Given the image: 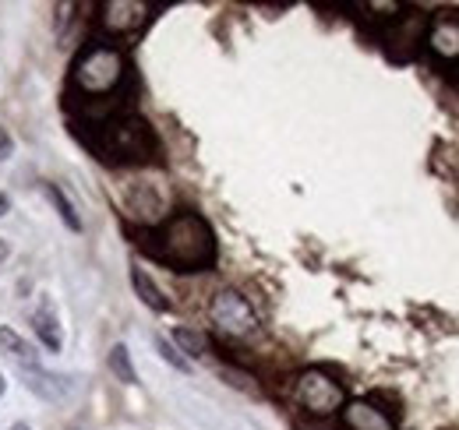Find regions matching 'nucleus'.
<instances>
[{"label": "nucleus", "instance_id": "nucleus-8", "mask_svg": "<svg viewBox=\"0 0 459 430\" xmlns=\"http://www.w3.org/2000/svg\"><path fill=\"white\" fill-rule=\"evenodd\" d=\"M424 47L446 64H459V14L442 11L435 18H428V36Z\"/></svg>", "mask_w": 459, "mask_h": 430}, {"label": "nucleus", "instance_id": "nucleus-1", "mask_svg": "<svg viewBox=\"0 0 459 430\" xmlns=\"http://www.w3.org/2000/svg\"><path fill=\"white\" fill-rule=\"evenodd\" d=\"M142 247L170 271H209L216 265V233L198 212H173Z\"/></svg>", "mask_w": 459, "mask_h": 430}, {"label": "nucleus", "instance_id": "nucleus-2", "mask_svg": "<svg viewBox=\"0 0 459 430\" xmlns=\"http://www.w3.org/2000/svg\"><path fill=\"white\" fill-rule=\"evenodd\" d=\"M96 156L110 166H145L160 156V138L138 113L120 109L96 124Z\"/></svg>", "mask_w": 459, "mask_h": 430}, {"label": "nucleus", "instance_id": "nucleus-7", "mask_svg": "<svg viewBox=\"0 0 459 430\" xmlns=\"http://www.w3.org/2000/svg\"><path fill=\"white\" fill-rule=\"evenodd\" d=\"M149 4L142 0H107L100 4V29L107 36H131L149 22Z\"/></svg>", "mask_w": 459, "mask_h": 430}, {"label": "nucleus", "instance_id": "nucleus-12", "mask_svg": "<svg viewBox=\"0 0 459 430\" xmlns=\"http://www.w3.org/2000/svg\"><path fill=\"white\" fill-rule=\"evenodd\" d=\"M0 353H7L14 364H18V371H32V367H43L39 364V353H36V346L29 342V339H22L11 324H4L0 328Z\"/></svg>", "mask_w": 459, "mask_h": 430}, {"label": "nucleus", "instance_id": "nucleus-19", "mask_svg": "<svg viewBox=\"0 0 459 430\" xmlns=\"http://www.w3.org/2000/svg\"><path fill=\"white\" fill-rule=\"evenodd\" d=\"M11 149H14V142H11V134H7L4 127H0V162L11 156Z\"/></svg>", "mask_w": 459, "mask_h": 430}, {"label": "nucleus", "instance_id": "nucleus-3", "mask_svg": "<svg viewBox=\"0 0 459 430\" xmlns=\"http://www.w3.org/2000/svg\"><path fill=\"white\" fill-rule=\"evenodd\" d=\"M124 74H127V60H124V54L117 47H110V43H89L78 54L74 67H71V85L85 99L100 103V99H110L120 89Z\"/></svg>", "mask_w": 459, "mask_h": 430}, {"label": "nucleus", "instance_id": "nucleus-15", "mask_svg": "<svg viewBox=\"0 0 459 430\" xmlns=\"http://www.w3.org/2000/svg\"><path fill=\"white\" fill-rule=\"evenodd\" d=\"M110 371L120 384H138V371H134V364H131V349L124 346V342H117L114 349H110Z\"/></svg>", "mask_w": 459, "mask_h": 430}, {"label": "nucleus", "instance_id": "nucleus-16", "mask_svg": "<svg viewBox=\"0 0 459 430\" xmlns=\"http://www.w3.org/2000/svg\"><path fill=\"white\" fill-rule=\"evenodd\" d=\"M43 191H47V198L54 202V209H57L60 222H64L71 233H78V229H82V219H78V212H74V205L67 202V194L60 191L57 184H43Z\"/></svg>", "mask_w": 459, "mask_h": 430}, {"label": "nucleus", "instance_id": "nucleus-18", "mask_svg": "<svg viewBox=\"0 0 459 430\" xmlns=\"http://www.w3.org/2000/svg\"><path fill=\"white\" fill-rule=\"evenodd\" d=\"M223 377H227L233 388H240V391H255V384H251V377H247V374H237V371L223 367Z\"/></svg>", "mask_w": 459, "mask_h": 430}, {"label": "nucleus", "instance_id": "nucleus-11", "mask_svg": "<svg viewBox=\"0 0 459 430\" xmlns=\"http://www.w3.org/2000/svg\"><path fill=\"white\" fill-rule=\"evenodd\" d=\"M29 322H32V331L39 335L43 349L60 353V346H64V328H60L57 307H54V300H50V297H39V304H36V307H32V314H29Z\"/></svg>", "mask_w": 459, "mask_h": 430}, {"label": "nucleus", "instance_id": "nucleus-23", "mask_svg": "<svg viewBox=\"0 0 459 430\" xmlns=\"http://www.w3.org/2000/svg\"><path fill=\"white\" fill-rule=\"evenodd\" d=\"M14 430H29V427H14Z\"/></svg>", "mask_w": 459, "mask_h": 430}, {"label": "nucleus", "instance_id": "nucleus-20", "mask_svg": "<svg viewBox=\"0 0 459 430\" xmlns=\"http://www.w3.org/2000/svg\"><path fill=\"white\" fill-rule=\"evenodd\" d=\"M7 258H11V247H7V240H4V236H0V265H4V262H7Z\"/></svg>", "mask_w": 459, "mask_h": 430}, {"label": "nucleus", "instance_id": "nucleus-9", "mask_svg": "<svg viewBox=\"0 0 459 430\" xmlns=\"http://www.w3.org/2000/svg\"><path fill=\"white\" fill-rule=\"evenodd\" d=\"M340 420H343L346 430H396V420H393L385 409H378L371 399H353V402H346Z\"/></svg>", "mask_w": 459, "mask_h": 430}, {"label": "nucleus", "instance_id": "nucleus-5", "mask_svg": "<svg viewBox=\"0 0 459 430\" xmlns=\"http://www.w3.org/2000/svg\"><path fill=\"white\" fill-rule=\"evenodd\" d=\"M209 318L216 324V331L227 335V339H247V335L258 331V314H255V307H251L247 297L237 293V289H220V293L212 297Z\"/></svg>", "mask_w": 459, "mask_h": 430}, {"label": "nucleus", "instance_id": "nucleus-22", "mask_svg": "<svg viewBox=\"0 0 459 430\" xmlns=\"http://www.w3.org/2000/svg\"><path fill=\"white\" fill-rule=\"evenodd\" d=\"M4 388H7V381H4V374H0V395H4Z\"/></svg>", "mask_w": 459, "mask_h": 430}, {"label": "nucleus", "instance_id": "nucleus-10", "mask_svg": "<svg viewBox=\"0 0 459 430\" xmlns=\"http://www.w3.org/2000/svg\"><path fill=\"white\" fill-rule=\"evenodd\" d=\"M22 381H25V388H29L36 399H43V402H50V406H64V402L71 399V377H64V374L32 367V371H22Z\"/></svg>", "mask_w": 459, "mask_h": 430}, {"label": "nucleus", "instance_id": "nucleus-17", "mask_svg": "<svg viewBox=\"0 0 459 430\" xmlns=\"http://www.w3.org/2000/svg\"><path fill=\"white\" fill-rule=\"evenodd\" d=\"M152 346H156V353H160V360H163V364H170L173 371H180V374H187V371H191V360H187V357H184V353H180V349L173 346L170 339H163V335H156V339H152Z\"/></svg>", "mask_w": 459, "mask_h": 430}, {"label": "nucleus", "instance_id": "nucleus-14", "mask_svg": "<svg viewBox=\"0 0 459 430\" xmlns=\"http://www.w3.org/2000/svg\"><path fill=\"white\" fill-rule=\"evenodd\" d=\"M173 346L191 360V357H205L209 353V339L202 335V331H195V328H173Z\"/></svg>", "mask_w": 459, "mask_h": 430}, {"label": "nucleus", "instance_id": "nucleus-6", "mask_svg": "<svg viewBox=\"0 0 459 430\" xmlns=\"http://www.w3.org/2000/svg\"><path fill=\"white\" fill-rule=\"evenodd\" d=\"M424 36H428V18L420 11H410L403 7L400 18H393L382 32V43H385V54L396 64H410L413 56L420 54L424 47Z\"/></svg>", "mask_w": 459, "mask_h": 430}, {"label": "nucleus", "instance_id": "nucleus-4", "mask_svg": "<svg viewBox=\"0 0 459 430\" xmlns=\"http://www.w3.org/2000/svg\"><path fill=\"white\" fill-rule=\"evenodd\" d=\"M293 402L307 413V417H318V420H329V417H340L346 399L343 381L322 371V367H307L293 377Z\"/></svg>", "mask_w": 459, "mask_h": 430}, {"label": "nucleus", "instance_id": "nucleus-21", "mask_svg": "<svg viewBox=\"0 0 459 430\" xmlns=\"http://www.w3.org/2000/svg\"><path fill=\"white\" fill-rule=\"evenodd\" d=\"M7 209H11V205H7V198H4V194H0V215L7 212Z\"/></svg>", "mask_w": 459, "mask_h": 430}, {"label": "nucleus", "instance_id": "nucleus-13", "mask_svg": "<svg viewBox=\"0 0 459 430\" xmlns=\"http://www.w3.org/2000/svg\"><path fill=\"white\" fill-rule=\"evenodd\" d=\"M131 286H134L138 300H142L149 311H156V314H167V311H170V300L163 297V289L156 286V279L145 269H131Z\"/></svg>", "mask_w": 459, "mask_h": 430}]
</instances>
